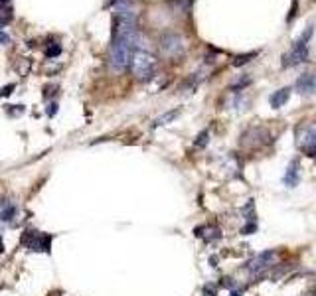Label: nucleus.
Listing matches in <instances>:
<instances>
[{
  "mask_svg": "<svg viewBox=\"0 0 316 296\" xmlns=\"http://www.w3.org/2000/svg\"><path fill=\"white\" fill-rule=\"evenodd\" d=\"M312 34H314V26L310 24L300 34V38L291 46L289 53L283 55V68H294V66H298V64H302V62L308 60V42H310Z\"/></svg>",
  "mask_w": 316,
  "mask_h": 296,
  "instance_id": "1",
  "label": "nucleus"
},
{
  "mask_svg": "<svg viewBox=\"0 0 316 296\" xmlns=\"http://www.w3.org/2000/svg\"><path fill=\"white\" fill-rule=\"evenodd\" d=\"M156 68L158 62L156 57L146 51V49H136L135 55H133V64H131V69L135 73V77L138 81H148L156 75Z\"/></svg>",
  "mask_w": 316,
  "mask_h": 296,
  "instance_id": "2",
  "label": "nucleus"
},
{
  "mask_svg": "<svg viewBox=\"0 0 316 296\" xmlns=\"http://www.w3.org/2000/svg\"><path fill=\"white\" fill-rule=\"evenodd\" d=\"M160 51L162 55L170 57V60H180L186 51V44L184 38L176 32H166L160 36Z\"/></svg>",
  "mask_w": 316,
  "mask_h": 296,
  "instance_id": "3",
  "label": "nucleus"
},
{
  "mask_svg": "<svg viewBox=\"0 0 316 296\" xmlns=\"http://www.w3.org/2000/svg\"><path fill=\"white\" fill-rule=\"evenodd\" d=\"M296 146L308 156H316V123H302L296 129Z\"/></svg>",
  "mask_w": 316,
  "mask_h": 296,
  "instance_id": "4",
  "label": "nucleus"
},
{
  "mask_svg": "<svg viewBox=\"0 0 316 296\" xmlns=\"http://www.w3.org/2000/svg\"><path fill=\"white\" fill-rule=\"evenodd\" d=\"M22 245L28 251L49 253V247H51V235L40 233V231H36V229H26L22 235Z\"/></svg>",
  "mask_w": 316,
  "mask_h": 296,
  "instance_id": "5",
  "label": "nucleus"
},
{
  "mask_svg": "<svg viewBox=\"0 0 316 296\" xmlns=\"http://www.w3.org/2000/svg\"><path fill=\"white\" fill-rule=\"evenodd\" d=\"M275 261H277V251L275 249L263 251V253H259L257 257H253V259L249 261L245 269L255 276V274H261L263 271H267L269 267H273Z\"/></svg>",
  "mask_w": 316,
  "mask_h": 296,
  "instance_id": "6",
  "label": "nucleus"
},
{
  "mask_svg": "<svg viewBox=\"0 0 316 296\" xmlns=\"http://www.w3.org/2000/svg\"><path fill=\"white\" fill-rule=\"evenodd\" d=\"M269 133L263 129V127H251L245 131V135L241 137V144L249 146V148H255V146H261L263 142H269Z\"/></svg>",
  "mask_w": 316,
  "mask_h": 296,
  "instance_id": "7",
  "label": "nucleus"
},
{
  "mask_svg": "<svg viewBox=\"0 0 316 296\" xmlns=\"http://www.w3.org/2000/svg\"><path fill=\"white\" fill-rule=\"evenodd\" d=\"M18 219V204L10 198L0 200V225H12Z\"/></svg>",
  "mask_w": 316,
  "mask_h": 296,
  "instance_id": "8",
  "label": "nucleus"
},
{
  "mask_svg": "<svg viewBox=\"0 0 316 296\" xmlns=\"http://www.w3.org/2000/svg\"><path fill=\"white\" fill-rule=\"evenodd\" d=\"M294 89L300 93V95H314L316 93V73H302V75L296 79Z\"/></svg>",
  "mask_w": 316,
  "mask_h": 296,
  "instance_id": "9",
  "label": "nucleus"
},
{
  "mask_svg": "<svg viewBox=\"0 0 316 296\" xmlns=\"http://www.w3.org/2000/svg\"><path fill=\"white\" fill-rule=\"evenodd\" d=\"M300 182V162L294 158L289 162V166H287V172H285V176H283V184L287 186V188H296Z\"/></svg>",
  "mask_w": 316,
  "mask_h": 296,
  "instance_id": "10",
  "label": "nucleus"
},
{
  "mask_svg": "<svg viewBox=\"0 0 316 296\" xmlns=\"http://www.w3.org/2000/svg\"><path fill=\"white\" fill-rule=\"evenodd\" d=\"M291 87H283V89H279V91H275L269 97V103H271V107L273 109H281L289 99H291Z\"/></svg>",
  "mask_w": 316,
  "mask_h": 296,
  "instance_id": "11",
  "label": "nucleus"
},
{
  "mask_svg": "<svg viewBox=\"0 0 316 296\" xmlns=\"http://www.w3.org/2000/svg\"><path fill=\"white\" fill-rule=\"evenodd\" d=\"M180 114H182L180 107H178V109H172V111H166L164 114H160V116H156V119L152 121V129H158V127H166V125H170V123H172V121H176Z\"/></svg>",
  "mask_w": 316,
  "mask_h": 296,
  "instance_id": "12",
  "label": "nucleus"
},
{
  "mask_svg": "<svg viewBox=\"0 0 316 296\" xmlns=\"http://www.w3.org/2000/svg\"><path fill=\"white\" fill-rule=\"evenodd\" d=\"M259 55V51H249V53H243V55H237L231 64L235 66V68H241V66H245V64H249L253 57H257Z\"/></svg>",
  "mask_w": 316,
  "mask_h": 296,
  "instance_id": "13",
  "label": "nucleus"
},
{
  "mask_svg": "<svg viewBox=\"0 0 316 296\" xmlns=\"http://www.w3.org/2000/svg\"><path fill=\"white\" fill-rule=\"evenodd\" d=\"M207 142H209V131H202L194 140V148H205Z\"/></svg>",
  "mask_w": 316,
  "mask_h": 296,
  "instance_id": "14",
  "label": "nucleus"
},
{
  "mask_svg": "<svg viewBox=\"0 0 316 296\" xmlns=\"http://www.w3.org/2000/svg\"><path fill=\"white\" fill-rule=\"evenodd\" d=\"M174 4V12H188L194 0H170Z\"/></svg>",
  "mask_w": 316,
  "mask_h": 296,
  "instance_id": "15",
  "label": "nucleus"
},
{
  "mask_svg": "<svg viewBox=\"0 0 316 296\" xmlns=\"http://www.w3.org/2000/svg\"><path fill=\"white\" fill-rule=\"evenodd\" d=\"M10 20H12V10H10V6H6L4 10H0V30L10 22Z\"/></svg>",
  "mask_w": 316,
  "mask_h": 296,
  "instance_id": "16",
  "label": "nucleus"
},
{
  "mask_svg": "<svg viewBox=\"0 0 316 296\" xmlns=\"http://www.w3.org/2000/svg\"><path fill=\"white\" fill-rule=\"evenodd\" d=\"M62 53V46L60 44H54V46H49L47 49H45V55L49 57V60H54V57H58Z\"/></svg>",
  "mask_w": 316,
  "mask_h": 296,
  "instance_id": "17",
  "label": "nucleus"
},
{
  "mask_svg": "<svg viewBox=\"0 0 316 296\" xmlns=\"http://www.w3.org/2000/svg\"><path fill=\"white\" fill-rule=\"evenodd\" d=\"M255 231H257V221H247V223L243 225V229H241L243 235H251V233H255Z\"/></svg>",
  "mask_w": 316,
  "mask_h": 296,
  "instance_id": "18",
  "label": "nucleus"
},
{
  "mask_svg": "<svg viewBox=\"0 0 316 296\" xmlns=\"http://www.w3.org/2000/svg\"><path fill=\"white\" fill-rule=\"evenodd\" d=\"M10 42V38H8V34H4V30H0V44L4 46V44H8Z\"/></svg>",
  "mask_w": 316,
  "mask_h": 296,
  "instance_id": "19",
  "label": "nucleus"
},
{
  "mask_svg": "<svg viewBox=\"0 0 316 296\" xmlns=\"http://www.w3.org/2000/svg\"><path fill=\"white\" fill-rule=\"evenodd\" d=\"M203 294L205 296H216V288H214V286H212V288H209V286H203Z\"/></svg>",
  "mask_w": 316,
  "mask_h": 296,
  "instance_id": "20",
  "label": "nucleus"
},
{
  "mask_svg": "<svg viewBox=\"0 0 316 296\" xmlns=\"http://www.w3.org/2000/svg\"><path fill=\"white\" fill-rule=\"evenodd\" d=\"M10 89H14V85H8V87H4V89H2V91H0V95H2V97H4V95H10Z\"/></svg>",
  "mask_w": 316,
  "mask_h": 296,
  "instance_id": "21",
  "label": "nucleus"
},
{
  "mask_svg": "<svg viewBox=\"0 0 316 296\" xmlns=\"http://www.w3.org/2000/svg\"><path fill=\"white\" fill-rule=\"evenodd\" d=\"M56 111H58V105H56V103H51V105H49V116H54Z\"/></svg>",
  "mask_w": 316,
  "mask_h": 296,
  "instance_id": "22",
  "label": "nucleus"
},
{
  "mask_svg": "<svg viewBox=\"0 0 316 296\" xmlns=\"http://www.w3.org/2000/svg\"><path fill=\"white\" fill-rule=\"evenodd\" d=\"M8 2H10V0H0V8H2V10H4V8H6V6H8Z\"/></svg>",
  "mask_w": 316,
  "mask_h": 296,
  "instance_id": "23",
  "label": "nucleus"
},
{
  "mask_svg": "<svg viewBox=\"0 0 316 296\" xmlns=\"http://www.w3.org/2000/svg\"><path fill=\"white\" fill-rule=\"evenodd\" d=\"M229 296H241V294H239V292H235V290H231V294Z\"/></svg>",
  "mask_w": 316,
  "mask_h": 296,
  "instance_id": "24",
  "label": "nucleus"
},
{
  "mask_svg": "<svg viewBox=\"0 0 316 296\" xmlns=\"http://www.w3.org/2000/svg\"><path fill=\"white\" fill-rule=\"evenodd\" d=\"M312 294H314V296H316V286H314V292H312Z\"/></svg>",
  "mask_w": 316,
  "mask_h": 296,
  "instance_id": "25",
  "label": "nucleus"
}]
</instances>
